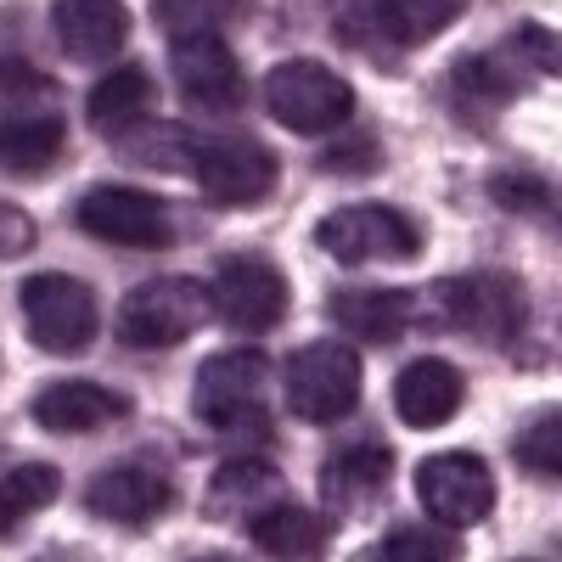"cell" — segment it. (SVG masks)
<instances>
[{"mask_svg":"<svg viewBox=\"0 0 562 562\" xmlns=\"http://www.w3.org/2000/svg\"><path fill=\"white\" fill-rule=\"evenodd\" d=\"M411 315H422V326H439V333H473L484 344H512L529 326V293L506 270H473V276L434 281L422 299H411Z\"/></svg>","mask_w":562,"mask_h":562,"instance_id":"1","label":"cell"},{"mask_svg":"<svg viewBox=\"0 0 562 562\" xmlns=\"http://www.w3.org/2000/svg\"><path fill=\"white\" fill-rule=\"evenodd\" d=\"M265 383H270V366H265L259 349H225V355L203 360L198 383H192V411L220 439L243 445V450H259L270 439Z\"/></svg>","mask_w":562,"mask_h":562,"instance_id":"2","label":"cell"},{"mask_svg":"<svg viewBox=\"0 0 562 562\" xmlns=\"http://www.w3.org/2000/svg\"><path fill=\"white\" fill-rule=\"evenodd\" d=\"M540 74H546V79L557 74V34L540 29V23H524L506 45H495V52L467 57V63L445 79V90H450L456 102L506 108V102H518Z\"/></svg>","mask_w":562,"mask_h":562,"instance_id":"3","label":"cell"},{"mask_svg":"<svg viewBox=\"0 0 562 562\" xmlns=\"http://www.w3.org/2000/svg\"><path fill=\"white\" fill-rule=\"evenodd\" d=\"M461 18L467 0H344L333 29L355 52H422Z\"/></svg>","mask_w":562,"mask_h":562,"instance_id":"4","label":"cell"},{"mask_svg":"<svg viewBox=\"0 0 562 562\" xmlns=\"http://www.w3.org/2000/svg\"><path fill=\"white\" fill-rule=\"evenodd\" d=\"M265 108L276 124H288L299 135H333L355 119V85L326 63L293 57L265 74Z\"/></svg>","mask_w":562,"mask_h":562,"instance_id":"5","label":"cell"},{"mask_svg":"<svg viewBox=\"0 0 562 562\" xmlns=\"http://www.w3.org/2000/svg\"><path fill=\"white\" fill-rule=\"evenodd\" d=\"M203 321H214L209 288L192 276H158L140 281L135 293H124L119 304V338L130 349H175L198 333Z\"/></svg>","mask_w":562,"mask_h":562,"instance_id":"6","label":"cell"},{"mask_svg":"<svg viewBox=\"0 0 562 562\" xmlns=\"http://www.w3.org/2000/svg\"><path fill=\"white\" fill-rule=\"evenodd\" d=\"M186 175L198 180V192L214 209H254L276 192L281 164L254 135H198V153Z\"/></svg>","mask_w":562,"mask_h":562,"instance_id":"7","label":"cell"},{"mask_svg":"<svg viewBox=\"0 0 562 562\" xmlns=\"http://www.w3.org/2000/svg\"><path fill=\"white\" fill-rule=\"evenodd\" d=\"M18 304H23V326L34 349L45 355H79L90 349L97 338V293H90V281L79 276H63V270H40L18 288Z\"/></svg>","mask_w":562,"mask_h":562,"instance_id":"8","label":"cell"},{"mask_svg":"<svg viewBox=\"0 0 562 562\" xmlns=\"http://www.w3.org/2000/svg\"><path fill=\"white\" fill-rule=\"evenodd\" d=\"M288 405L293 416L315 422V428H326V422H344L355 405H360V389H366V366L349 344H304L293 360H288Z\"/></svg>","mask_w":562,"mask_h":562,"instance_id":"9","label":"cell"},{"mask_svg":"<svg viewBox=\"0 0 562 562\" xmlns=\"http://www.w3.org/2000/svg\"><path fill=\"white\" fill-rule=\"evenodd\" d=\"M85 237H102L113 248H175L180 243V214L140 186H97L74 209Z\"/></svg>","mask_w":562,"mask_h":562,"instance_id":"10","label":"cell"},{"mask_svg":"<svg viewBox=\"0 0 562 562\" xmlns=\"http://www.w3.org/2000/svg\"><path fill=\"white\" fill-rule=\"evenodd\" d=\"M315 243L338 265H400V259H416L422 231L405 209L349 203V209H333L315 225Z\"/></svg>","mask_w":562,"mask_h":562,"instance_id":"11","label":"cell"},{"mask_svg":"<svg viewBox=\"0 0 562 562\" xmlns=\"http://www.w3.org/2000/svg\"><path fill=\"white\" fill-rule=\"evenodd\" d=\"M416 501L439 529H473L495 512V473L490 461L473 450H450V456H428L416 467Z\"/></svg>","mask_w":562,"mask_h":562,"instance_id":"12","label":"cell"},{"mask_svg":"<svg viewBox=\"0 0 562 562\" xmlns=\"http://www.w3.org/2000/svg\"><path fill=\"white\" fill-rule=\"evenodd\" d=\"M209 304L220 321L243 326V333H270V326L288 321L293 288L270 259H220L209 281Z\"/></svg>","mask_w":562,"mask_h":562,"instance_id":"13","label":"cell"},{"mask_svg":"<svg viewBox=\"0 0 562 562\" xmlns=\"http://www.w3.org/2000/svg\"><path fill=\"white\" fill-rule=\"evenodd\" d=\"M169 68L175 85L209 113H237L243 108V63L231 57V45L220 34H192V40H175L169 45Z\"/></svg>","mask_w":562,"mask_h":562,"instance_id":"14","label":"cell"},{"mask_svg":"<svg viewBox=\"0 0 562 562\" xmlns=\"http://www.w3.org/2000/svg\"><path fill=\"white\" fill-rule=\"evenodd\" d=\"M175 506V484L153 467H108L85 484V512L119 529H147Z\"/></svg>","mask_w":562,"mask_h":562,"instance_id":"15","label":"cell"},{"mask_svg":"<svg viewBox=\"0 0 562 562\" xmlns=\"http://www.w3.org/2000/svg\"><path fill=\"white\" fill-rule=\"evenodd\" d=\"M461 405H467V378H461V366H450L439 355L411 360L394 378V416L416 434H434L445 422H456Z\"/></svg>","mask_w":562,"mask_h":562,"instance_id":"16","label":"cell"},{"mask_svg":"<svg viewBox=\"0 0 562 562\" xmlns=\"http://www.w3.org/2000/svg\"><path fill=\"white\" fill-rule=\"evenodd\" d=\"M34 422L45 434H102V428H113V422H124L130 416V400L124 394H113V389H102V383H85V378H63V383H45L40 394H34Z\"/></svg>","mask_w":562,"mask_h":562,"instance_id":"17","label":"cell"},{"mask_svg":"<svg viewBox=\"0 0 562 562\" xmlns=\"http://www.w3.org/2000/svg\"><path fill=\"white\" fill-rule=\"evenodd\" d=\"M52 29L74 63H108L130 40V7L124 0H52Z\"/></svg>","mask_w":562,"mask_h":562,"instance_id":"18","label":"cell"},{"mask_svg":"<svg viewBox=\"0 0 562 562\" xmlns=\"http://www.w3.org/2000/svg\"><path fill=\"white\" fill-rule=\"evenodd\" d=\"M326 315L344 333H355L360 344H394V338H405V326H416L411 293H400V288H344L326 299Z\"/></svg>","mask_w":562,"mask_h":562,"instance_id":"19","label":"cell"},{"mask_svg":"<svg viewBox=\"0 0 562 562\" xmlns=\"http://www.w3.org/2000/svg\"><path fill=\"white\" fill-rule=\"evenodd\" d=\"M389 479H394V456L371 439V445H344L333 461H326L321 490H326V501H333L338 512H366V506L383 501Z\"/></svg>","mask_w":562,"mask_h":562,"instance_id":"20","label":"cell"},{"mask_svg":"<svg viewBox=\"0 0 562 562\" xmlns=\"http://www.w3.org/2000/svg\"><path fill=\"white\" fill-rule=\"evenodd\" d=\"M248 535L270 557H321L326 540H333V518H321L310 506H293V501H270L248 518Z\"/></svg>","mask_w":562,"mask_h":562,"instance_id":"21","label":"cell"},{"mask_svg":"<svg viewBox=\"0 0 562 562\" xmlns=\"http://www.w3.org/2000/svg\"><path fill=\"white\" fill-rule=\"evenodd\" d=\"M281 490H288V479L276 473V461L265 450H237V456H225V467L214 473L209 495H214V512H237V506H270L281 501Z\"/></svg>","mask_w":562,"mask_h":562,"instance_id":"22","label":"cell"},{"mask_svg":"<svg viewBox=\"0 0 562 562\" xmlns=\"http://www.w3.org/2000/svg\"><path fill=\"white\" fill-rule=\"evenodd\" d=\"M147 102H153V79L140 74V68H113L108 79L90 85V97H85V119L113 140L119 130H130L140 113H147Z\"/></svg>","mask_w":562,"mask_h":562,"instance_id":"23","label":"cell"},{"mask_svg":"<svg viewBox=\"0 0 562 562\" xmlns=\"http://www.w3.org/2000/svg\"><path fill=\"white\" fill-rule=\"evenodd\" d=\"M45 113H63L57 79L18 57H0V130L23 124V119H45Z\"/></svg>","mask_w":562,"mask_h":562,"instance_id":"24","label":"cell"},{"mask_svg":"<svg viewBox=\"0 0 562 562\" xmlns=\"http://www.w3.org/2000/svg\"><path fill=\"white\" fill-rule=\"evenodd\" d=\"M113 147L135 164H147V169H192V153H198V135L186 130V124H130L113 135Z\"/></svg>","mask_w":562,"mask_h":562,"instance_id":"25","label":"cell"},{"mask_svg":"<svg viewBox=\"0 0 562 562\" xmlns=\"http://www.w3.org/2000/svg\"><path fill=\"white\" fill-rule=\"evenodd\" d=\"M63 490V473L52 461H18L12 473H0V535H12L29 512H45Z\"/></svg>","mask_w":562,"mask_h":562,"instance_id":"26","label":"cell"},{"mask_svg":"<svg viewBox=\"0 0 562 562\" xmlns=\"http://www.w3.org/2000/svg\"><path fill=\"white\" fill-rule=\"evenodd\" d=\"M63 113H45V119H23V124H7L0 130V169L12 175H40L63 153Z\"/></svg>","mask_w":562,"mask_h":562,"instance_id":"27","label":"cell"},{"mask_svg":"<svg viewBox=\"0 0 562 562\" xmlns=\"http://www.w3.org/2000/svg\"><path fill=\"white\" fill-rule=\"evenodd\" d=\"M153 18L169 40H192V34H220L225 23H237L243 0H153Z\"/></svg>","mask_w":562,"mask_h":562,"instance_id":"28","label":"cell"},{"mask_svg":"<svg viewBox=\"0 0 562 562\" xmlns=\"http://www.w3.org/2000/svg\"><path fill=\"white\" fill-rule=\"evenodd\" d=\"M512 456H518V467L529 479H557L562 473V416L557 411L535 416L529 428L512 439Z\"/></svg>","mask_w":562,"mask_h":562,"instance_id":"29","label":"cell"},{"mask_svg":"<svg viewBox=\"0 0 562 562\" xmlns=\"http://www.w3.org/2000/svg\"><path fill=\"white\" fill-rule=\"evenodd\" d=\"M371 562H456L461 557V540H450V529L445 535H434V529H394V535H383L378 546L366 551Z\"/></svg>","mask_w":562,"mask_h":562,"instance_id":"30","label":"cell"},{"mask_svg":"<svg viewBox=\"0 0 562 562\" xmlns=\"http://www.w3.org/2000/svg\"><path fill=\"white\" fill-rule=\"evenodd\" d=\"M490 198L501 209H518V214H557V192H551V180L540 175H495L490 180Z\"/></svg>","mask_w":562,"mask_h":562,"instance_id":"31","label":"cell"},{"mask_svg":"<svg viewBox=\"0 0 562 562\" xmlns=\"http://www.w3.org/2000/svg\"><path fill=\"white\" fill-rule=\"evenodd\" d=\"M34 243H40V225H34V214H29L23 203H12V198H0V265H7V259H23V254H34Z\"/></svg>","mask_w":562,"mask_h":562,"instance_id":"32","label":"cell"},{"mask_svg":"<svg viewBox=\"0 0 562 562\" xmlns=\"http://www.w3.org/2000/svg\"><path fill=\"white\" fill-rule=\"evenodd\" d=\"M321 164H326V169H344V164L371 169V164H378V147H371V140H355V147H344V153H326Z\"/></svg>","mask_w":562,"mask_h":562,"instance_id":"33","label":"cell"}]
</instances>
